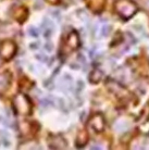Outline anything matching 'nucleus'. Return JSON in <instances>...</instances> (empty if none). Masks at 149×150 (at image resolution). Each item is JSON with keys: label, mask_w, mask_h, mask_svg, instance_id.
Instances as JSON below:
<instances>
[{"label": "nucleus", "mask_w": 149, "mask_h": 150, "mask_svg": "<svg viewBox=\"0 0 149 150\" xmlns=\"http://www.w3.org/2000/svg\"><path fill=\"white\" fill-rule=\"evenodd\" d=\"M116 10L123 18H131L136 13L137 7L131 0H118L116 2Z\"/></svg>", "instance_id": "1"}, {"label": "nucleus", "mask_w": 149, "mask_h": 150, "mask_svg": "<svg viewBox=\"0 0 149 150\" xmlns=\"http://www.w3.org/2000/svg\"><path fill=\"white\" fill-rule=\"evenodd\" d=\"M15 110L20 114H28L31 112V102L25 95H18L14 98Z\"/></svg>", "instance_id": "2"}, {"label": "nucleus", "mask_w": 149, "mask_h": 150, "mask_svg": "<svg viewBox=\"0 0 149 150\" xmlns=\"http://www.w3.org/2000/svg\"><path fill=\"white\" fill-rule=\"evenodd\" d=\"M15 45L11 41H4L0 45V57L4 60H9L15 53Z\"/></svg>", "instance_id": "3"}, {"label": "nucleus", "mask_w": 149, "mask_h": 150, "mask_svg": "<svg viewBox=\"0 0 149 150\" xmlns=\"http://www.w3.org/2000/svg\"><path fill=\"white\" fill-rule=\"evenodd\" d=\"M90 125L94 127V129L97 132H101L104 129V117L100 114H97L96 116H94L93 119L90 120Z\"/></svg>", "instance_id": "4"}, {"label": "nucleus", "mask_w": 149, "mask_h": 150, "mask_svg": "<svg viewBox=\"0 0 149 150\" xmlns=\"http://www.w3.org/2000/svg\"><path fill=\"white\" fill-rule=\"evenodd\" d=\"M9 84H10V74L8 73L0 74V94L4 93L8 89Z\"/></svg>", "instance_id": "5"}, {"label": "nucleus", "mask_w": 149, "mask_h": 150, "mask_svg": "<svg viewBox=\"0 0 149 150\" xmlns=\"http://www.w3.org/2000/svg\"><path fill=\"white\" fill-rule=\"evenodd\" d=\"M28 32H30V34L32 35V36H35V37H37V36H38L37 30H36V28H35L34 26H31L30 30H28Z\"/></svg>", "instance_id": "6"}, {"label": "nucleus", "mask_w": 149, "mask_h": 150, "mask_svg": "<svg viewBox=\"0 0 149 150\" xmlns=\"http://www.w3.org/2000/svg\"><path fill=\"white\" fill-rule=\"evenodd\" d=\"M0 63H1V62H0Z\"/></svg>", "instance_id": "7"}]
</instances>
